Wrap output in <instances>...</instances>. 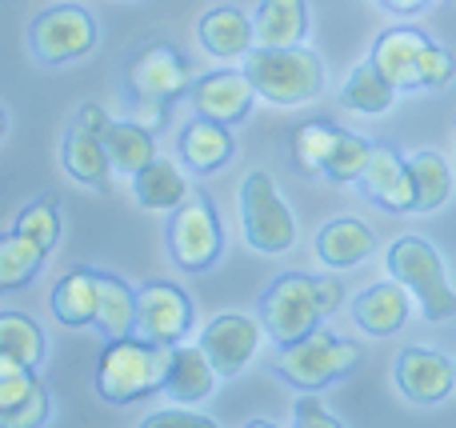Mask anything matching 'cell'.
Returning <instances> with one entry per match:
<instances>
[{"label": "cell", "mask_w": 456, "mask_h": 428, "mask_svg": "<svg viewBox=\"0 0 456 428\" xmlns=\"http://www.w3.org/2000/svg\"><path fill=\"white\" fill-rule=\"evenodd\" d=\"M345 301V288L337 277H305V272H284L260 296V325L276 344H297L308 333L321 328L337 304Z\"/></svg>", "instance_id": "6da1fadb"}, {"label": "cell", "mask_w": 456, "mask_h": 428, "mask_svg": "<svg viewBox=\"0 0 456 428\" xmlns=\"http://www.w3.org/2000/svg\"><path fill=\"white\" fill-rule=\"evenodd\" d=\"M168 352L173 349L152 344L136 333L109 341L101 360H96V392L109 405H136V400L152 397V392L165 389Z\"/></svg>", "instance_id": "7a4b0ae2"}, {"label": "cell", "mask_w": 456, "mask_h": 428, "mask_svg": "<svg viewBox=\"0 0 456 428\" xmlns=\"http://www.w3.org/2000/svg\"><path fill=\"white\" fill-rule=\"evenodd\" d=\"M244 72L256 85L260 101L273 104H305L324 88L321 56L305 44H256L244 56Z\"/></svg>", "instance_id": "3957f363"}, {"label": "cell", "mask_w": 456, "mask_h": 428, "mask_svg": "<svg viewBox=\"0 0 456 428\" xmlns=\"http://www.w3.org/2000/svg\"><path fill=\"white\" fill-rule=\"evenodd\" d=\"M388 277H396L417 296L425 320H452L456 317V288L444 277V261L428 240L401 237L388 245Z\"/></svg>", "instance_id": "277c9868"}, {"label": "cell", "mask_w": 456, "mask_h": 428, "mask_svg": "<svg viewBox=\"0 0 456 428\" xmlns=\"http://www.w3.org/2000/svg\"><path fill=\"white\" fill-rule=\"evenodd\" d=\"M240 229L256 253H289L297 245V216L265 168L248 173L240 184Z\"/></svg>", "instance_id": "5b68a950"}, {"label": "cell", "mask_w": 456, "mask_h": 428, "mask_svg": "<svg viewBox=\"0 0 456 428\" xmlns=\"http://www.w3.org/2000/svg\"><path fill=\"white\" fill-rule=\"evenodd\" d=\"M356 365H361V349L353 341H340L329 328H316L305 341L284 344L276 357V376H284L292 389H324L348 376Z\"/></svg>", "instance_id": "8992f818"}, {"label": "cell", "mask_w": 456, "mask_h": 428, "mask_svg": "<svg viewBox=\"0 0 456 428\" xmlns=\"http://www.w3.org/2000/svg\"><path fill=\"white\" fill-rule=\"evenodd\" d=\"M221 248H224V232L213 200L205 192H189L184 205H176L173 221H168V253H173V261L184 272H205L221 261Z\"/></svg>", "instance_id": "52a82bcc"}, {"label": "cell", "mask_w": 456, "mask_h": 428, "mask_svg": "<svg viewBox=\"0 0 456 428\" xmlns=\"http://www.w3.org/2000/svg\"><path fill=\"white\" fill-rule=\"evenodd\" d=\"M28 48L40 64H69L96 48V20L77 4L40 12L28 24Z\"/></svg>", "instance_id": "ba28073f"}, {"label": "cell", "mask_w": 456, "mask_h": 428, "mask_svg": "<svg viewBox=\"0 0 456 428\" xmlns=\"http://www.w3.org/2000/svg\"><path fill=\"white\" fill-rule=\"evenodd\" d=\"M192 328V301L184 288L168 285V280H152V285L136 288V336L152 344H181Z\"/></svg>", "instance_id": "9c48e42d"}, {"label": "cell", "mask_w": 456, "mask_h": 428, "mask_svg": "<svg viewBox=\"0 0 456 428\" xmlns=\"http://www.w3.org/2000/svg\"><path fill=\"white\" fill-rule=\"evenodd\" d=\"M192 88V69L173 44H144L128 61V93L136 101L168 104Z\"/></svg>", "instance_id": "30bf717a"}, {"label": "cell", "mask_w": 456, "mask_h": 428, "mask_svg": "<svg viewBox=\"0 0 456 428\" xmlns=\"http://www.w3.org/2000/svg\"><path fill=\"white\" fill-rule=\"evenodd\" d=\"M260 336H265V325H256L252 317H240V312H221L205 325L200 333V349L208 352V360L216 365L221 376H236L248 368V360L256 357Z\"/></svg>", "instance_id": "8fae6325"}, {"label": "cell", "mask_w": 456, "mask_h": 428, "mask_svg": "<svg viewBox=\"0 0 456 428\" xmlns=\"http://www.w3.org/2000/svg\"><path fill=\"white\" fill-rule=\"evenodd\" d=\"M356 184L385 213H417V189H412L409 157H401L393 144H372V157Z\"/></svg>", "instance_id": "7c38bea8"}, {"label": "cell", "mask_w": 456, "mask_h": 428, "mask_svg": "<svg viewBox=\"0 0 456 428\" xmlns=\"http://www.w3.org/2000/svg\"><path fill=\"white\" fill-rule=\"evenodd\" d=\"M396 389L412 405H441L456 389V365L436 349H404L396 357Z\"/></svg>", "instance_id": "4fadbf2b"}, {"label": "cell", "mask_w": 456, "mask_h": 428, "mask_svg": "<svg viewBox=\"0 0 456 428\" xmlns=\"http://www.w3.org/2000/svg\"><path fill=\"white\" fill-rule=\"evenodd\" d=\"M189 96H192L197 117L221 120V125L232 128L252 112V101H256L260 93H256V85L248 80V72L224 69V72H208V77L192 80Z\"/></svg>", "instance_id": "5bb4252c"}, {"label": "cell", "mask_w": 456, "mask_h": 428, "mask_svg": "<svg viewBox=\"0 0 456 428\" xmlns=\"http://www.w3.org/2000/svg\"><path fill=\"white\" fill-rule=\"evenodd\" d=\"M216 381H221V373H216V365L208 360V352L197 344H173V352H168V373H165V397L173 400V405H200V400L213 397Z\"/></svg>", "instance_id": "9a60e30c"}, {"label": "cell", "mask_w": 456, "mask_h": 428, "mask_svg": "<svg viewBox=\"0 0 456 428\" xmlns=\"http://www.w3.org/2000/svg\"><path fill=\"white\" fill-rule=\"evenodd\" d=\"M425 48H428L425 32L388 28V32H380L377 36L369 61L385 72L388 85H393L396 93H412V88H420V61H425Z\"/></svg>", "instance_id": "2e32d148"}, {"label": "cell", "mask_w": 456, "mask_h": 428, "mask_svg": "<svg viewBox=\"0 0 456 428\" xmlns=\"http://www.w3.org/2000/svg\"><path fill=\"white\" fill-rule=\"evenodd\" d=\"M409 296L412 293L396 277L377 280V285H369L353 301L356 325H361L369 336H393V333H401L404 320H409V309H412Z\"/></svg>", "instance_id": "e0dca14e"}, {"label": "cell", "mask_w": 456, "mask_h": 428, "mask_svg": "<svg viewBox=\"0 0 456 428\" xmlns=\"http://www.w3.org/2000/svg\"><path fill=\"white\" fill-rule=\"evenodd\" d=\"M101 296H104L101 272H93V269H72V272H64V277L53 285L48 309H53V317L61 320V325L85 328V325H96V312H101Z\"/></svg>", "instance_id": "ac0fdd59"}, {"label": "cell", "mask_w": 456, "mask_h": 428, "mask_svg": "<svg viewBox=\"0 0 456 428\" xmlns=\"http://www.w3.org/2000/svg\"><path fill=\"white\" fill-rule=\"evenodd\" d=\"M200 48L216 61H236V56H248L256 48V24L240 12V8H208L197 24Z\"/></svg>", "instance_id": "d6986e66"}, {"label": "cell", "mask_w": 456, "mask_h": 428, "mask_svg": "<svg viewBox=\"0 0 456 428\" xmlns=\"http://www.w3.org/2000/svg\"><path fill=\"white\" fill-rule=\"evenodd\" d=\"M372 248H377V232L356 216H337L316 232V256L329 269H353V264L369 261Z\"/></svg>", "instance_id": "ffe728a7"}, {"label": "cell", "mask_w": 456, "mask_h": 428, "mask_svg": "<svg viewBox=\"0 0 456 428\" xmlns=\"http://www.w3.org/2000/svg\"><path fill=\"white\" fill-rule=\"evenodd\" d=\"M232 157V133L221 120L197 117L184 125L181 133V160L192 168L197 176H208L216 168H224V160Z\"/></svg>", "instance_id": "44dd1931"}, {"label": "cell", "mask_w": 456, "mask_h": 428, "mask_svg": "<svg viewBox=\"0 0 456 428\" xmlns=\"http://www.w3.org/2000/svg\"><path fill=\"white\" fill-rule=\"evenodd\" d=\"M61 160H64L72 181L93 184V189H104V184H109L112 160H109V149H104V136L93 133V128H85L80 120L69 128V136H64Z\"/></svg>", "instance_id": "7402d4cb"}, {"label": "cell", "mask_w": 456, "mask_h": 428, "mask_svg": "<svg viewBox=\"0 0 456 428\" xmlns=\"http://www.w3.org/2000/svg\"><path fill=\"white\" fill-rule=\"evenodd\" d=\"M133 192H136V205L149 208V213H173L189 197V181H184V173L173 160L157 157L133 176Z\"/></svg>", "instance_id": "603a6c76"}, {"label": "cell", "mask_w": 456, "mask_h": 428, "mask_svg": "<svg viewBox=\"0 0 456 428\" xmlns=\"http://www.w3.org/2000/svg\"><path fill=\"white\" fill-rule=\"evenodd\" d=\"M104 149H109L112 173L136 176L149 160H157V141H152V128L141 120H109L104 128Z\"/></svg>", "instance_id": "cb8c5ba5"}, {"label": "cell", "mask_w": 456, "mask_h": 428, "mask_svg": "<svg viewBox=\"0 0 456 428\" xmlns=\"http://www.w3.org/2000/svg\"><path fill=\"white\" fill-rule=\"evenodd\" d=\"M256 44H300L308 32L305 0H260L256 4Z\"/></svg>", "instance_id": "d4e9b609"}, {"label": "cell", "mask_w": 456, "mask_h": 428, "mask_svg": "<svg viewBox=\"0 0 456 428\" xmlns=\"http://www.w3.org/2000/svg\"><path fill=\"white\" fill-rule=\"evenodd\" d=\"M409 173H412V189H417V213H436L452 197V168L441 152L433 149L412 152Z\"/></svg>", "instance_id": "484cf974"}, {"label": "cell", "mask_w": 456, "mask_h": 428, "mask_svg": "<svg viewBox=\"0 0 456 428\" xmlns=\"http://www.w3.org/2000/svg\"><path fill=\"white\" fill-rule=\"evenodd\" d=\"M45 256H48V248H40L32 237H24V232L12 229L4 240H0V288H4V293L24 288L40 269H45Z\"/></svg>", "instance_id": "4316f807"}, {"label": "cell", "mask_w": 456, "mask_h": 428, "mask_svg": "<svg viewBox=\"0 0 456 428\" xmlns=\"http://www.w3.org/2000/svg\"><path fill=\"white\" fill-rule=\"evenodd\" d=\"M340 101H345L353 112H364V117H380V112L393 109L396 88L388 85V77L377 69V64L364 61L361 69H353V77L345 80V93H340Z\"/></svg>", "instance_id": "83f0119b"}, {"label": "cell", "mask_w": 456, "mask_h": 428, "mask_svg": "<svg viewBox=\"0 0 456 428\" xmlns=\"http://www.w3.org/2000/svg\"><path fill=\"white\" fill-rule=\"evenodd\" d=\"M101 312H96V328H101L109 341H120V336L136 333V293L112 272H101Z\"/></svg>", "instance_id": "f1b7e54d"}, {"label": "cell", "mask_w": 456, "mask_h": 428, "mask_svg": "<svg viewBox=\"0 0 456 428\" xmlns=\"http://www.w3.org/2000/svg\"><path fill=\"white\" fill-rule=\"evenodd\" d=\"M45 349H48V341L37 320L24 317V312H0V352L37 368L45 360Z\"/></svg>", "instance_id": "f546056e"}, {"label": "cell", "mask_w": 456, "mask_h": 428, "mask_svg": "<svg viewBox=\"0 0 456 428\" xmlns=\"http://www.w3.org/2000/svg\"><path fill=\"white\" fill-rule=\"evenodd\" d=\"M340 141V128L329 125V120H308L292 133V160H297L305 173H324L332 149Z\"/></svg>", "instance_id": "4dcf8cb0"}, {"label": "cell", "mask_w": 456, "mask_h": 428, "mask_svg": "<svg viewBox=\"0 0 456 428\" xmlns=\"http://www.w3.org/2000/svg\"><path fill=\"white\" fill-rule=\"evenodd\" d=\"M369 157H372V144L364 141V136L340 128V141H337V149H332L329 165H324V176H329L332 184H356L364 176Z\"/></svg>", "instance_id": "1f68e13d"}, {"label": "cell", "mask_w": 456, "mask_h": 428, "mask_svg": "<svg viewBox=\"0 0 456 428\" xmlns=\"http://www.w3.org/2000/svg\"><path fill=\"white\" fill-rule=\"evenodd\" d=\"M37 384L40 381H37V373H32V365H24V360L0 352V421L12 416L16 408L37 392Z\"/></svg>", "instance_id": "d6a6232c"}, {"label": "cell", "mask_w": 456, "mask_h": 428, "mask_svg": "<svg viewBox=\"0 0 456 428\" xmlns=\"http://www.w3.org/2000/svg\"><path fill=\"white\" fill-rule=\"evenodd\" d=\"M16 232L32 237L40 248L53 253L56 240H61V213H56V200L40 197V200H32V205H24L20 216H16Z\"/></svg>", "instance_id": "836d02e7"}, {"label": "cell", "mask_w": 456, "mask_h": 428, "mask_svg": "<svg viewBox=\"0 0 456 428\" xmlns=\"http://www.w3.org/2000/svg\"><path fill=\"white\" fill-rule=\"evenodd\" d=\"M452 77H456V56L449 52V48H441V44L428 40L425 61H420V88H444Z\"/></svg>", "instance_id": "e575fe53"}, {"label": "cell", "mask_w": 456, "mask_h": 428, "mask_svg": "<svg viewBox=\"0 0 456 428\" xmlns=\"http://www.w3.org/2000/svg\"><path fill=\"white\" fill-rule=\"evenodd\" d=\"M292 424L297 428H340L345 421H337V416L321 405V397H316L313 389H305L297 397V405H292Z\"/></svg>", "instance_id": "d590c367"}, {"label": "cell", "mask_w": 456, "mask_h": 428, "mask_svg": "<svg viewBox=\"0 0 456 428\" xmlns=\"http://www.w3.org/2000/svg\"><path fill=\"white\" fill-rule=\"evenodd\" d=\"M0 424H4V428H37V424H48V392H45V384H37V392H32V397L24 400V405L16 408L12 416H4Z\"/></svg>", "instance_id": "8d00e7d4"}, {"label": "cell", "mask_w": 456, "mask_h": 428, "mask_svg": "<svg viewBox=\"0 0 456 428\" xmlns=\"http://www.w3.org/2000/svg\"><path fill=\"white\" fill-rule=\"evenodd\" d=\"M141 424H144V428H213V421H208V416L192 413L189 405H181V408H160V413L144 416Z\"/></svg>", "instance_id": "74e56055"}, {"label": "cell", "mask_w": 456, "mask_h": 428, "mask_svg": "<svg viewBox=\"0 0 456 428\" xmlns=\"http://www.w3.org/2000/svg\"><path fill=\"white\" fill-rule=\"evenodd\" d=\"M77 120L85 128H93V133H101V136H104V128H109V117H104V109H96V104H85V109L77 112Z\"/></svg>", "instance_id": "f35d334b"}, {"label": "cell", "mask_w": 456, "mask_h": 428, "mask_svg": "<svg viewBox=\"0 0 456 428\" xmlns=\"http://www.w3.org/2000/svg\"><path fill=\"white\" fill-rule=\"evenodd\" d=\"M380 4H385L388 12H401V16H409V12H420V8H425L428 0H380Z\"/></svg>", "instance_id": "ab89813d"}]
</instances>
